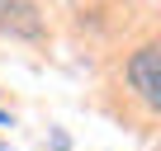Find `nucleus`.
<instances>
[{
	"label": "nucleus",
	"mask_w": 161,
	"mask_h": 151,
	"mask_svg": "<svg viewBox=\"0 0 161 151\" xmlns=\"http://www.w3.org/2000/svg\"><path fill=\"white\" fill-rule=\"evenodd\" d=\"M123 76H128V85L137 90V99H142L147 109H156V104H161V52H156L152 43H147V47H137V52L128 57Z\"/></svg>",
	"instance_id": "nucleus-1"
},
{
	"label": "nucleus",
	"mask_w": 161,
	"mask_h": 151,
	"mask_svg": "<svg viewBox=\"0 0 161 151\" xmlns=\"http://www.w3.org/2000/svg\"><path fill=\"white\" fill-rule=\"evenodd\" d=\"M0 24H5L10 33H19V38H38L43 33V14H38V5H29V0H5Z\"/></svg>",
	"instance_id": "nucleus-2"
},
{
	"label": "nucleus",
	"mask_w": 161,
	"mask_h": 151,
	"mask_svg": "<svg viewBox=\"0 0 161 151\" xmlns=\"http://www.w3.org/2000/svg\"><path fill=\"white\" fill-rule=\"evenodd\" d=\"M0 10H5V0H0Z\"/></svg>",
	"instance_id": "nucleus-4"
},
{
	"label": "nucleus",
	"mask_w": 161,
	"mask_h": 151,
	"mask_svg": "<svg viewBox=\"0 0 161 151\" xmlns=\"http://www.w3.org/2000/svg\"><path fill=\"white\" fill-rule=\"evenodd\" d=\"M0 123H10V113H5V109H0Z\"/></svg>",
	"instance_id": "nucleus-3"
}]
</instances>
